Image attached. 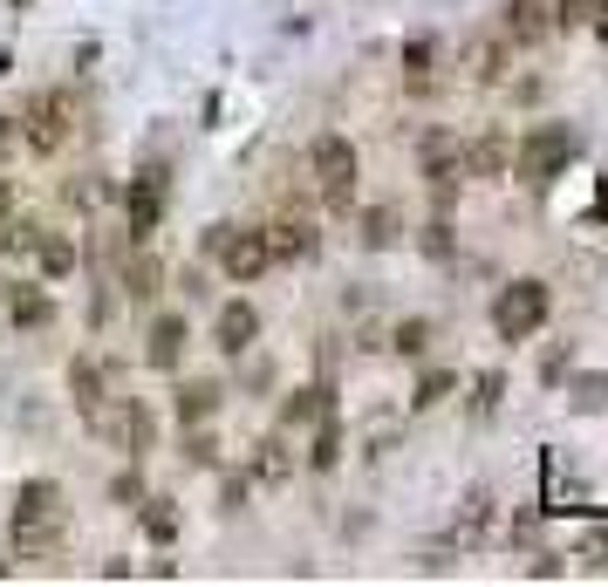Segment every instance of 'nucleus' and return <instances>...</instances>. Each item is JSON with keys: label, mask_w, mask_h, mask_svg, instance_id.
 <instances>
[{"label": "nucleus", "mask_w": 608, "mask_h": 587, "mask_svg": "<svg viewBox=\"0 0 608 587\" xmlns=\"http://www.w3.org/2000/svg\"><path fill=\"white\" fill-rule=\"evenodd\" d=\"M62 547V485L56 478H28L14 492V553L41 560Z\"/></svg>", "instance_id": "nucleus-1"}, {"label": "nucleus", "mask_w": 608, "mask_h": 587, "mask_svg": "<svg viewBox=\"0 0 608 587\" xmlns=\"http://www.w3.org/2000/svg\"><path fill=\"white\" fill-rule=\"evenodd\" d=\"M574 158H581V137L568 131V123H534V131L513 144V171L526 178V185H547V178H561Z\"/></svg>", "instance_id": "nucleus-2"}, {"label": "nucleus", "mask_w": 608, "mask_h": 587, "mask_svg": "<svg viewBox=\"0 0 608 587\" xmlns=\"http://www.w3.org/2000/svg\"><path fill=\"white\" fill-rule=\"evenodd\" d=\"M554 315V294H547V280H513V288H499L493 301V328L506 342H526V335H540Z\"/></svg>", "instance_id": "nucleus-3"}, {"label": "nucleus", "mask_w": 608, "mask_h": 587, "mask_svg": "<svg viewBox=\"0 0 608 587\" xmlns=\"http://www.w3.org/2000/svg\"><path fill=\"white\" fill-rule=\"evenodd\" d=\"M308 164H315V185H321V206L328 212L356 206V144H349V137H315Z\"/></svg>", "instance_id": "nucleus-4"}, {"label": "nucleus", "mask_w": 608, "mask_h": 587, "mask_svg": "<svg viewBox=\"0 0 608 587\" xmlns=\"http://www.w3.org/2000/svg\"><path fill=\"white\" fill-rule=\"evenodd\" d=\"M206 253L219 260L226 280H240V288H246V280H260V273L273 267L267 233H240V225H212V233H206Z\"/></svg>", "instance_id": "nucleus-5"}, {"label": "nucleus", "mask_w": 608, "mask_h": 587, "mask_svg": "<svg viewBox=\"0 0 608 587\" xmlns=\"http://www.w3.org/2000/svg\"><path fill=\"white\" fill-rule=\"evenodd\" d=\"M165 198H171L165 171H137V178H131V198H123V219H131V240H137V246H144L150 233H158V219H165Z\"/></svg>", "instance_id": "nucleus-6"}, {"label": "nucleus", "mask_w": 608, "mask_h": 587, "mask_svg": "<svg viewBox=\"0 0 608 587\" xmlns=\"http://www.w3.org/2000/svg\"><path fill=\"white\" fill-rule=\"evenodd\" d=\"M499 35L513 41V48H540V41L554 35V8H547V0H506Z\"/></svg>", "instance_id": "nucleus-7"}, {"label": "nucleus", "mask_w": 608, "mask_h": 587, "mask_svg": "<svg viewBox=\"0 0 608 587\" xmlns=\"http://www.w3.org/2000/svg\"><path fill=\"white\" fill-rule=\"evenodd\" d=\"M28 144L41 150V158H56V150L69 144V103L62 96H35L28 103Z\"/></svg>", "instance_id": "nucleus-8"}, {"label": "nucleus", "mask_w": 608, "mask_h": 587, "mask_svg": "<svg viewBox=\"0 0 608 587\" xmlns=\"http://www.w3.org/2000/svg\"><path fill=\"white\" fill-rule=\"evenodd\" d=\"M212 342L226 355H246L253 342H260V308H253V301H226L219 321H212Z\"/></svg>", "instance_id": "nucleus-9"}, {"label": "nucleus", "mask_w": 608, "mask_h": 587, "mask_svg": "<svg viewBox=\"0 0 608 587\" xmlns=\"http://www.w3.org/2000/svg\"><path fill=\"white\" fill-rule=\"evenodd\" d=\"M424 178H430L438 192H451V185L465 178V150H459V137H451V131H430V137H424Z\"/></svg>", "instance_id": "nucleus-10"}, {"label": "nucleus", "mask_w": 608, "mask_h": 587, "mask_svg": "<svg viewBox=\"0 0 608 587\" xmlns=\"http://www.w3.org/2000/svg\"><path fill=\"white\" fill-rule=\"evenodd\" d=\"M179 355H185V315H158L150 335H144V363L150 369H179Z\"/></svg>", "instance_id": "nucleus-11"}, {"label": "nucleus", "mask_w": 608, "mask_h": 587, "mask_svg": "<svg viewBox=\"0 0 608 587\" xmlns=\"http://www.w3.org/2000/svg\"><path fill=\"white\" fill-rule=\"evenodd\" d=\"M267 253H273V267L281 260H315V225L308 219H273L267 225Z\"/></svg>", "instance_id": "nucleus-12"}, {"label": "nucleus", "mask_w": 608, "mask_h": 587, "mask_svg": "<svg viewBox=\"0 0 608 587\" xmlns=\"http://www.w3.org/2000/svg\"><path fill=\"white\" fill-rule=\"evenodd\" d=\"M506 171H513V144H506L499 131L465 144V178H506Z\"/></svg>", "instance_id": "nucleus-13"}, {"label": "nucleus", "mask_w": 608, "mask_h": 587, "mask_svg": "<svg viewBox=\"0 0 608 587\" xmlns=\"http://www.w3.org/2000/svg\"><path fill=\"white\" fill-rule=\"evenodd\" d=\"M506 48H513L506 35H472L465 41V75H472V83H499V75H506Z\"/></svg>", "instance_id": "nucleus-14"}, {"label": "nucleus", "mask_w": 608, "mask_h": 587, "mask_svg": "<svg viewBox=\"0 0 608 587\" xmlns=\"http://www.w3.org/2000/svg\"><path fill=\"white\" fill-rule=\"evenodd\" d=\"M219 417V382H185L179 390V424L192 430V424H212Z\"/></svg>", "instance_id": "nucleus-15"}, {"label": "nucleus", "mask_w": 608, "mask_h": 587, "mask_svg": "<svg viewBox=\"0 0 608 587\" xmlns=\"http://www.w3.org/2000/svg\"><path fill=\"white\" fill-rule=\"evenodd\" d=\"M321 417H336V411H328V390H321V382H308V390H294V396L281 403V424H321Z\"/></svg>", "instance_id": "nucleus-16"}, {"label": "nucleus", "mask_w": 608, "mask_h": 587, "mask_svg": "<svg viewBox=\"0 0 608 587\" xmlns=\"http://www.w3.org/2000/svg\"><path fill=\"white\" fill-rule=\"evenodd\" d=\"M158 288H165V260H158V253H137L131 273H123V294H131V301H150Z\"/></svg>", "instance_id": "nucleus-17"}, {"label": "nucleus", "mask_w": 608, "mask_h": 587, "mask_svg": "<svg viewBox=\"0 0 608 587\" xmlns=\"http://www.w3.org/2000/svg\"><path fill=\"white\" fill-rule=\"evenodd\" d=\"M486 533H493V492H472V499H465V513H459V540L478 547Z\"/></svg>", "instance_id": "nucleus-18"}, {"label": "nucleus", "mask_w": 608, "mask_h": 587, "mask_svg": "<svg viewBox=\"0 0 608 587\" xmlns=\"http://www.w3.org/2000/svg\"><path fill=\"white\" fill-rule=\"evenodd\" d=\"M397 233H403L397 206H369L363 212V246H397Z\"/></svg>", "instance_id": "nucleus-19"}, {"label": "nucleus", "mask_w": 608, "mask_h": 587, "mask_svg": "<svg viewBox=\"0 0 608 587\" xmlns=\"http://www.w3.org/2000/svg\"><path fill=\"white\" fill-rule=\"evenodd\" d=\"M35 260H41V273L48 280H62V273H75V240H35Z\"/></svg>", "instance_id": "nucleus-20"}, {"label": "nucleus", "mask_w": 608, "mask_h": 587, "mask_svg": "<svg viewBox=\"0 0 608 587\" xmlns=\"http://www.w3.org/2000/svg\"><path fill=\"white\" fill-rule=\"evenodd\" d=\"M308 465H315V472H336V465H342V424H336V417H321V430H315V451H308Z\"/></svg>", "instance_id": "nucleus-21"}, {"label": "nucleus", "mask_w": 608, "mask_h": 587, "mask_svg": "<svg viewBox=\"0 0 608 587\" xmlns=\"http://www.w3.org/2000/svg\"><path fill=\"white\" fill-rule=\"evenodd\" d=\"M69 390H75V403H96V396H110V390H104V363H96V355H83V363L69 369Z\"/></svg>", "instance_id": "nucleus-22"}, {"label": "nucleus", "mask_w": 608, "mask_h": 587, "mask_svg": "<svg viewBox=\"0 0 608 587\" xmlns=\"http://www.w3.org/2000/svg\"><path fill=\"white\" fill-rule=\"evenodd\" d=\"M253 472H260V485H288V472H294V457H288V444H260V457H253Z\"/></svg>", "instance_id": "nucleus-23"}, {"label": "nucleus", "mask_w": 608, "mask_h": 587, "mask_svg": "<svg viewBox=\"0 0 608 587\" xmlns=\"http://www.w3.org/2000/svg\"><path fill=\"white\" fill-rule=\"evenodd\" d=\"M144 533H150L158 547H171V540H179V513H171L165 499H144Z\"/></svg>", "instance_id": "nucleus-24"}, {"label": "nucleus", "mask_w": 608, "mask_h": 587, "mask_svg": "<svg viewBox=\"0 0 608 587\" xmlns=\"http://www.w3.org/2000/svg\"><path fill=\"white\" fill-rule=\"evenodd\" d=\"M390 348H397V355H424V348H430V321H424V315L397 321V328H390Z\"/></svg>", "instance_id": "nucleus-25"}, {"label": "nucleus", "mask_w": 608, "mask_h": 587, "mask_svg": "<svg viewBox=\"0 0 608 587\" xmlns=\"http://www.w3.org/2000/svg\"><path fill=\"white\" fill-rule=\"evenodd\" d=\"M595 14H608V0H554V28H588Z\"/></svg>", "instance_id": "nucleus-26"}, {"label": "nucleus", "mask_w": 608, "mask_h": 587, "mask_svg": "<svg viewBox=\"0 0 608 587\" xmlns=\"http://www.w3.org/2000/svg\"><path fill=\"white\" fill-rule=\"evenodd\" d=\"M56 321V301L48 294H14V328H48Z\"/></svg>", "instance_id": "nucleus-27"}, {"label": "nucleus", "mask_w": 608, "mask_h": 587, "mask_svg": "<svg viewBox=\"0 0 608 587\" xmlns=\"http://www.w3.org/2000/svg\"><path fill=\"white\" fill-rule=\"evenodd\" d=\"M451 382H459L451 369H424V376H417V396H411V403H417V411H430V403H445V396H451Z\"/></svg>", "instance_id": "nucleus-28"}, {"label": "nucleus", "mask_w": 608, "mask_h": 587, "mask_svg": "<svg viewBox=\"0 0 608 587\" xmlns=\"http://www.w3.org/2000/svg\"><path fill=\"white\" fill-rule=\"evenodd\" d=\"M499 396H506V376H499V369H486V376L472 382V411H478V417H493Z\"/></svg>", "instance_id": "nucleus-29"}, {"label": "nucleus", "mask_w": 608, "mask_h": 587, "mask_svg": "<svg viewBox=\"0 0 608 587\" xmlns=\"http://www.w3.org/2000/svg\"><path fill=\"white\" fill-rule=\"evenodd\" d=\"M574 411H608V376H574Z\"/></svg>", "instance_id": "nucleus-30"}, {"label": "nucleus", "mask_w": 608, "mask_h": 587, "mask_svg": "<svg viewBox=\"0 0 608 587\" xmlns=\"http://www.w3.org/2000/svg\"><path fill=\"white\" fill-rule=\"evenodd\" d=\"M574 560H581V567H588V574H608V526H595L588 540L574 547Z\"/></svg>", "instance_id": "nucleus-31"}, {"label": "nucleus", "mask_w": 608, "mask_h": 587, "mask_svg": "<svg viewBox=\"0 0 608 587\" xmlns=\"http://www.w3.org/2000/svg\"><path fill=\"white\" fill-rule=\"evenodd\" d=\"M185 457H192V465H219V444L206 438V424H192V438H185Z\"/></svg>", "instance_id": "nucleus-32"}, {"label": "nucleus", "mask_w": 608, "mask_h": 587, "mask_svg": "<svg viewBox=\"0 0 608 587\" xmlns=\"http://www.w3.org/2000/svg\"><path fill=\"white\" fill-rule=\"evenodd\" d=\"M424 253H430V260H451V225H445V219L424 225Z\"/></svg>", "instance_id": "nucleus-33"}, {"label": "nucleus", "mask_w": 608, "mask_h": 587, "mask_svg": "<svg viewBox=\"0 0 608 587\" xmlns=\"http://www.w3.org/2000/svg\"><path fill=\"white\" fill-rule=\"evenodd\" d=\"M0 246H8V253H35V225H28V219H14L8 233H0Z\"/></svg>", "instance_id": "nucleus-34"}, {"label": "nucleus", "mask_w": 608, "mask_h": 587, "mask_svg": "<svg viewBox=\"0 0 608 587\" xmlns=\"http://www.w3.org/2000/svg\"><path fill=\"white\" fill-rule=\"evenodd\" d=\"M568 369H574V355H568V348H547V355H540V376H547V382H561Z\"/></svg>", "instance_id": "nucleus-35"}, {"label": "nucleus", "mask_w": 608, "mask_h": 587, "mask_svg": "<svg viewBox=\"0 0 608 587\" xmlns=\"http://www.w3.org/2000/svg\"><path fill=\"white\" fill-rule=\"evenodd\" d=\"M526 574H534V580H554V574H561V553H534V567H526Z\"/></svg>", "instance_id": "nucleus-36"}, {"label": "nucleus", "mask_w": 608, "mask_h": 587, "mask_svg": "<svg viewBox=\"0 0 608 587\" xmlns=\"http://www.w3.org/2000/svg\"><path fill=\"white\" fill-rule=\"evenodd\" d=\"M8 144H14V131H8V123H0V158H8Z\"/></svg>", "instance_id": "nucleus-37"}, {"label": "nucleus", "mask_w": 608, "mask_h": 587, "mask_svg": "<svg viewBox=\"0 0 608 587\" xmlns=\"http://www.w3.org/2000/svg\"><path fill=\"white\" fill-rule=\"evenodd\" d=\"M0 580H8V560H0Z\"/></svg>", "instance_id": "nucleus-38"}]
</instances>
